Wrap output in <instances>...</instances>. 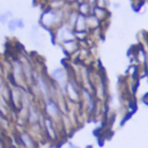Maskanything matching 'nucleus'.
Returning <instances> with one entry per match:
<instances>
[{"label": "nucleus", "mask_w": 148, "mask_h": 148, "mask_svg": "<svg viewBox=\"0 0 148 148\" xmlns=\"http://www.w3.org/2000/svg\"><path fill=\"white\" fill-rule=\"evenodd\" d=\"M44 112H45V117L52 119L54 123L59 121L62 116L59 103L53 98H49L44 101Z\"/></svg>", "instance_id": "obj_1"}, {"label": "nucleus", "mask_w": 148, "mask_h": 148, "mask_svg": "<svg viewBox=\"0 0 148 148\" xmlns=\"http://www.w3.org/2000/svg\"><path fill=\"white\" fill-rule=\"evenodd\" d=\"M10 75L13 80V86H17L21 88H24V84L27 83V80L24 77L23 68L21 65V61L18 59L14 60L10 66Z\"/></svg>", "instance_id": "obj_2"}, {"label": "nucleus", "mask_w": 148, "mask_h": 148, "mask_svg": "<svg viewBox=\"0 0 148 148\" xmlns=\"http://www.w3.org/2000/svg\"><path fill=\"white\" fill-rule=\"evenodd\" d=\"M60 18L61 15L58 9H47L40 15V23L45 28H52L59 22Z\"/></svg>", "instance_id": "obj_3"}, {"label": "nucleus", "mask_w": 148, "mask_h": 148, "mask_svg": "<svg viewBox=\"0 0 148 148\" xmlns=\"http://www.w3.org/2000/svg\"><path fill=\"white\" fill-rule=\"evenodd\" d=\"M75 38V32L68 24H61L56 31V39L61 44L68 40H74Z\"/></svg>", "instance_id": "obj_4"}, {"label": "nucleus", "mask_w": 148, "mask_h": 148, "mask_svg": "<svg viewBox=\"0 0 148 148\" xmlns=\"http://www.w3.org/2000/svg\"><path fill=\"white\" fill-rule=\"evenodd\" d=\"M39 124L43 126V132L45 133V135H46V138L49 140H52V141L57 140L58 132H57V128H56V123L52 119H50V118L44 116Z\"/></svg>", "instance_id": "obj_5"}, {"label": "nucleus", "mask_w": 148, "mask_h": 148, "mask_svg": "<svg viewBox=\"0 0 148 148\" xmlns=\"http://www.w3.org/2000/svg\"><path fill=\"white\" fill-rule=\"evenodd\" d=\"M16 138H17L20 148H37V142L34 135H31L29 131H25V130L20 131Z\"/></svg>", "instance_id": "obj_6"}, {"label": "nucleus", "mask_w": 148, "mask_h": 148, "mask_svg": "<svg viewBox=\"0 0 148 148\" xmlns=\"http://www.w3.org/2000/svg\"><path fill=\"white\" fill-rule=\"evenodd\" d=\"M50 76H51V79L57 83L58 88L65 94V91H66V87H67V83H68L66 72H65L62 68L58 67V68H54V69L51 72Z\"/></svg>", "instance_id": "obj_7"}, {"label": "nucleus", "mask_w": 148, "mask_h": 148, "mask_svg": "<svg viewBox=\"0 0 148 148\" xmlns=\"http://www.w3.org/2000/svg\"><path fill=\"white\" fill-rule=\"evenodd\" d=\"M43 117H44V116H43L42 112L38 110V108H37L34 103H31V105H30V108H29V110H28L27 124H28L29 126L37 125V124L40 123V120H42Z\"/></svg>", "instance_id": "obj_8"}, {"label": "nucleus", "mask_w": 148, "mask_h": 148, "mask_svg": "<svg viewBox=\"0 0 148 148\" xmlns=\"http://www.w3.org/2000/svg\"><path fill=\"white\" fill-rule=\"evenodd\" d=\"M81 97H82V101H83L87 110L89 112H91L92 109H94V98H92L91 92L87 88H82V90H81Z\"/></svg>", "instance_id": "obj_9"}, {"label": "nucleus", "mask_w": 148, "mask_h": 148, "mask_svg": "<svg viewBox=\"0 0 148 148\" xmlns=\"http://www.w3.org/2000/svg\"><path fill=\"white\" fill-rule=\"evenodd\" d=\"M65 94H66V95L69 97V99H72V101H77V99L80 98L79 90H77V88L74 86L73 82H68V83H67Z\"/></svg>", "instance_id": "obj_10"}, {"label": "nucleus", "mask_w": 148, "mask_h": 148, "mask_svg": "<svg viewBox=\"0 0 148 148\" xmlns=\"http://www.w3.org/2000/svg\"><path fill=\"white\" fill-rule=\"evenodd\" d=\"M75 31L76 32H81V31H84L86 28H87V17L84 15H79L77 20H76V23H75Z\"/></svg>", "instance_id": "obj_11"}, {"label": "nucleus", "mask_w": 148, "mask_h": 148, "mask_svg": "<svg viewBox=\"0 0 148 148\" xmlns=\"http://www.w3.org/2000/svg\"><path fill=\"white\" fill-rule=\"evenodd\" d=\"M62 46H64L65 51L68 52V53H73L74 51L77 50V44H76L75 40H68V42H65V43H62Z\"/></svg>", "instance_id": "obj_12"}, {"label": "nucleus", "mask_w": 148, "mask_h": 148, "mask_svg": "<svg viewBox=\"0 0 148 148\" xmlns=\"http://www.w3.org/2000/svg\"><path fill=\"white\" fill-rule=\"evenodd\" d=\"M10 18H13V13L10 10H5V12L0 13V24H2V25L7 24Z\"/></svg>", "instance_id": "obj_13"}, {"label": "nucleus", "mask_w": 148, "mask_h": 148, "mask_svg": "<svg viewBox=\"0 0 148 148\" xmlns=\"http://www.w3.org/2000/svg\"><path fill=\"white\" fill-rule=\"evenodd\" d=\"M9 126H10V120H9V118L6 117V116H3L2 113H0V128L2 130V132L8 131Z\"/></svg>", "instance_id": "obj_14"}, {"label": "nucleus", "mask_w": 148, "mask_h": 148, "mask_svg": "<svg viewBox=\"0 0 148 148\" xmlns=\"http://www.w3.org/2000/svg\"><path fill=\"white\" fill-rule=\"evenodd\" d=\"M99 25V20L95 16V15H89L87 17V27H90V28H96Z\"/></svg>", "instance_id": "obj_15"}, {"label": "nucleus", "mask_w": 148, "mask_h": 148, "mask_svg": "<svg viewBox=\"0 0 148 148\" xmlns=\"http://www.w3.org/2000/svg\"><path fill=\"white\" fill-rule=\"evenodd\" d=\"M6 25H7V29H8L10 32H14L15 30H17V20H16V17L10 18Z\"/></svg>", "instance_id": "obj_16"}, {"label": "nucleus", "mask_w": 148, "mask_h": 148, "mask_svg": "<svg viewBox=\"0 0 148 148\" xmlns=\"http://www.w3.org/2000/svg\"><path fill=\"white\" fill-rule=\"evenodd\" d=\"M79 17V14L75 13V12H72L71 15H69V18H68V25L72 28V27H75V23H76V20Z\"/></svg>", "instance_id": "obj_17"}, {"label": "nucleus", "mask_w": 148, "mask_h": 148, "mask_svg": "<svg viewBox=\"0 0 148 148\" xmlns=\"http://www.w3.org/2000/svg\"><path fill=\"white\" fill-rule=\"evenodd\" d=\"M94 15H95L98 20H102V18H104V16H105V10L102 9V8H96Z\"/></svg>", "instance_id": "obj_18"}, {"label": "nucleus", "mask_w": 148, "mask_h": 148, "mask_svg": "<svg viewBox=\"0 0 148 148\" xmlns=\"http://www.w3.org/2000/svg\"><path fill=\"white\" fill-rule=\"evenodd\" d=\"M80 12H81V14L82 15H87L88 13H89V6L87 5V3H80Z\"/></svg>", "instance_id": "obj_19"}, {"label": "nucleus", "mask_w": 148, "mask_h": 148, "mask_svg": "<svg viewBox=\"0 0 148 148\" xmlns=\"http://www.w3.org/2000/svg\"><path fill=\"white\" fill-rule=\"evenodd\" d=\"M138 59H140L141 62H145L146 61V53L143 52L142 49H140L139 52H138Z\"/></svg>", "instance_id": "obj_20"}, {"label": "nucleus", "mask_w": 148, "mask_h": 148, "mask_svg": "<svg viewBox=\"0 0 148 148\" xmlns=\"http://www.w3.org/2000/svg\"><path fill=\"white\" fill-rule=\"evenodd\" d=\"M16 20H17V29H23L24 28V21H23V18L16 17Z\"/></svg>", "instance_id": "obj_21"}, {"label": "nucleus", "mask_w": 148, "mask_h": 148, "mask_svg": "<svg viewBox=\"0 0 148 148\" xmlns=\"http://www.w3.org/2000/svg\"><path fill=\"white\" fill-rule=\"evenodd\" d=\"M5 84H6V81H5V79H3V76L1 75V73H0V90L5 87Z\"/></svg>", "instance_id": "obj_22"}, {"label": "nucleus", "mask_w": 148, "mask_h": 148, "mask_svg": "<svg viewBox=\"0 0 148 148\" xmlns=\"http://www.w3.org/2000/svg\"><path fill=\"white\" fill-rule=\"evenodd\" d=\"M6 146H7V143L3 139V136H0V148H5Z\"/></svg>", "instance_id": "obj_23"}, {"label": "nucleus", "mask_w": 148, "mask_h": 148, "mask_svg": "<svg viewBox=\"0 0 148 148\" xmlns=\"http://www.w3.org/2000/svg\"><path fill=\"white\" fill-rule=\"evenodd\" d=\"M68 148H81V147L77 146V145L74 143V142H68Z\"/></svg>", "instance_id": "obj_24"}, {"label": "nucleus", "mask_w": 148, "mask_h": 148, "mask_svg": "<svg viewBox=\"0 0 148 148\" xmlns=\"http://www.w3.org/2000/svg\"><path fill=\"white\" fill-rule=\"evenodd\" d=\"M5 148H18V147H16L15 145H13V143H9V145H7Z\"/></svg>", "instance_id": "obj_25"}, {"label": "nucleus", "mask_w": 148, "mask_h": 148, "mask_svg": "<svg viewBox=\"0 0 148 148\" xmlns=\"http://www.w3.org/2000/svg\"><path fill=\"white\" fill-rule=\"evenodd\" d=\"M0 136H3V132H2V130L0 128Z\"/></svg>", "instance_id": "obj_26"}, {"label": "nucleus", "mask_w": 148, "mask_h": 148, "mask_svg": "<svg viewBox=\"0 0 148 148\" xmlns=\"http://www.w3.org/2000/svg\"><path fill=\"white\" fill-rule=\"evenodd\" d=\"M88 1H89V2H95L96 0H88Z\"/></svg>", "instance_id": "obj_27"}]
</instances>
